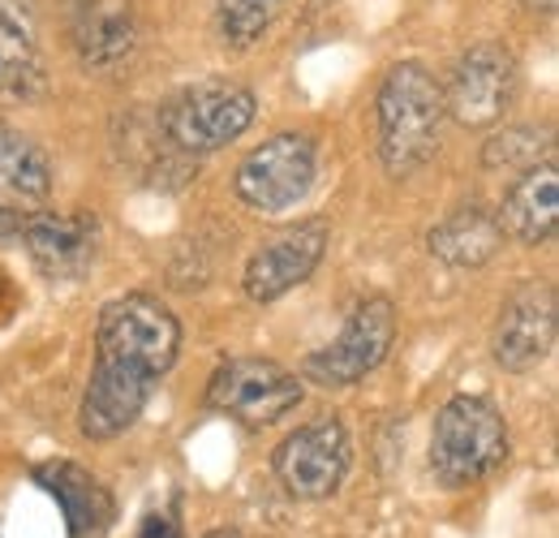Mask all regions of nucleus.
Masks as SVG:
<instances>
[{
  "label": "nucleus",
  "instance_id": "6",
  "mask_svg": "<svg viewBox=\"0 0 559 538\" xmlns=\"http://www.w3.org/2000/svg\"><path fill=\"white\" fill-rule=\"evenodd\" d=\"M207 405L246 426H272L301 405V379L267 358H233L211 375Z\"/></svg>",
  "mask_w": 559,
  "mask_h": 538
},
{
  "label": "nucleus",
  "instance_id": "18",
  "mask_svg": "<svg viewBox=\"0 0 559 538\" xmlns=\"http://www.w3.org/2000/svg\"><path fill=\"white\" fill-rule=\"evenodd\" d=\"M0 186H9L22 199H48L52 190V164L48 155L17 130L0 126Z\"/></svg>",
  "mask_w": 559,
  "mask_h": 538
},
{
  "label": "nucleus",
  "instance_id": "7",
  "mask_svg": "<svg viewBox=\"0 0 559 538\" xmlns=\"http://www.w3.org/2000/svg\"><path fill=\"white\" fill-rule=\"evenodd\" d=\"M392 340H396L392 302L388 297H366L349 315V324L341 328V337L301 362V375L323 384V388H349L357 379H366L392 353Z\"/></svg>",
  "mask_w": 559,
  "mask_h": 538
},
{
  "label": "nucleus",
  "instance_id": "9",
  "mask_svg": "<svg viewBox=\"0 0 559 538\" xmlns=\"http://www.w3.org/2000/svg\"><path fill=\"white\" fill-rule=\"evenodd\" d=\"M349 470V431L336 418H319L297 426L276 448V473L288 495L297 500H328Z\"/></svg>",
  "mask_w": 559,
  "mask_h": 538
},
{
  "label": "nucleus",
  "instance_id": "1",
  "mask_svg": "<svg viewBox=\"0 0 559 538\" xmlns=\"http://www.w3.org/2000/svg\"><path fill=\"white\" fill-rule=\"evenodd\" d=\"M181 349L177 315L151 297L126 293L99 311L95 328V371L82 393L78 426L86 440H117L146 409L155 384L168 375Z\"/></svg>",
  "mask_w": 559,
  "mask_h": 538
},
{
  "label": "nucleus",
  "instance_id": "21",
  "mask_svg": "<svg viewBox=\"0 0 559 538\" xmlns=\"http://www.w3.org/2000/svg\"><path fill=\"white\" fill-rule=\"evenodd\" d=\"M134 538H186V530H181V517H177L173 508H155V513L142 517V526Z\"/></svg>",
  "mask_w": 559,
  "mask_h": 538
},
{
  "label": "nucleus",
  "instance_id": "4",
  "mask_svg": "<svg viewBox=\"0 0 559 538\" xmlns=\"http://www.w3.org/2000/svg\"><path fill=\"white\" fill-rule=\"evenodd\" d=\"M250 121H254V91L237 82H199L177 100H168V108L159 113V126L173 138V147L194 155L228 147L233 138L250 130Z\"/></svg>",
  "mask_w": 559,
  "mask_h": 538
},
{
  "label": "nucleus",
  "instance_id": "5",
  "mask_svg": "<svg viewBox=\"0 0 559 538\" xmlns=\"http://www.w3.org/2000/svg\"><path fill=\"white\" fill-rule=\"evenodd\" d=\"M314 142L306 134H276L254 147L237 168V199L259 215H280L310 195L314 186Z\"/></svg>",
  "mask_w": 559,
  "mask_h": 538
},
{
  "label": "nucleus",
  "instance_id": "11",
  "mask_svg": "<svg viewBox=\"0 0 559 538\" xmlns=\"http://www.w3.org/2000/svg\"><path fill=\"white\" fill-rule=\"evenodd\" d=\"M323 250H328V220H306V224L272 237L246 264V276H241L246 297L250 302H276L288 289L306 284L314 268L323 264Z\"/></svg>",
  "mask_w": 559,
  "mask_h": 538
},
{
  "label": "nucleus",
  "instance_id": "15",
  "mask_svg": "<svg viewBox=\"0 0 559 538\" xmlns=\"http://www.w3.org/2000/svg\"><path fill=\"white\" fill-rule=\"evenodd\" d=\"M426 246L448 268H483L503 246V224L495 211L469 202V207H456L448 220H439L426 233Z\"/></svg>",
  "mask_w": 559,
  "mask_h": 538
},
{
  "label": "nucleus",
  "instance_id": "24",
  "mask_svg": "<svg viewBox=\"0 0 559 538\" xmlns=\"http://www.w3.org/2000/svg\"><path fill=\"white\" fill-rule=\"evenodd\" d=\"M525 4H530V9H543V13H551V9H556V0H525Z\"/></svg>",
  "mask_w": 559,
  "mask_h": 538
},
{
  "label": "nucleus",
  "instance_id": "2",
  "mask_svg": "<svg viewBox=\"0 0 559 538\" xmlns=\"http://www.w3.org/2000/svg\"><path fill=\"white\" fill-rule=\"evenodd\" d=\"M443 86L418 61L388 69L379 86V160L392 177H409L439 151Z\"/></svg>",
  "mask_w": 559,
  "mask_h": 538
},
{
  "label": "nucleus",
  "instance_id": "13",
  "mask_svg": "<svg viewBox=\"0 0 559 538\" xmlns=\"http://www.w3.org/2000/svg\"><path fill=\"white\" fill-rule=\"evenodd\" d=\"M35 482L61 504L70 538H108L117 522V500L95 473L73 461H44L35 466Z\"/></svg>",
  "mask_w": 559,
  "mask_h": 538
},
{
  "label": "nucleus",
  "instance_id": "20",
  "mask_svg": "<svg viewBox=\"0 0 559 538\" xmlns=\"http://www.w3.org/2000/svg\"><path fill=\"white\" fill-rule=\"evenodd\" d=\"M280 0H219V35L233 48H250L276 22Z\"/></svg>",
  "mask_w": 559,
  "mask_h": 538
},
{
  "label": "nucleus",
  "instance_id": "12",
  "mask_svg": "<svg viewBox=\"0 0 559 538\" xmlns=\"http://www.w3.org/2000/svg\"><path fill=\"white\" fill-rule=\"evenodd\" d=\"M22 242L44 276L73 280L91 268L99 250V224L95 215H78V211H26Z\"/></svg>",
  "mask_w": 559,
  "mask_h": 538
},
{
  "label": "nucleus",
  "instance_id": "22",
  "mask_svg": "<svg viewBox=\"0 0 559 538\" xmlns=\"http://www.w3.org/2000/svg\"><path fill=\"white\" fill-rule=\"evenodd\" d=\"M22 229H26V211L0 202V242H22Z\"/></svg>",
  "mask_w": 559,
  "mask_h": 538
},
{
  "label": "nucleus",
  "instance_id": "3",
  "mask_svg": "<svg viewBox=\"0 0 559 538\" xmlns=\"http://www.w3.org/2000/svg\"><path fill=\"white\" fill-rule=\"evenodd\" d=\"M508 457L503 413L487 397H452L435 418L430 470L448 487H474Z\"/></svg>",
  "mask_w": 559,
  "mask_h": 538
},
{
  "label": "nucleus",
  "instance_id": "17",
  "mask_svg": "<svg viewBox=\"0 0 559 538\" xmlns=\"http://www.w3.org/2000/svg\"><path fill=\"white\" fill-rule=\"evenodd\" d=\"M48 91L31 26L0 4V104H39Z\"/></svg>",
  "mask_w": 559,
  "mask_h": 538
},
{
  "label": "nucleus",
  "instance_id": "14",
  "mask_svg": "<svg viewBox=\"0 0 559 538\" xmlns=\"http://www.w3.org/2000/svg\"><path fill=\"white\" fill-rule=\"evenodd\" d=\"M73 48L86 66H121L134 52L139 26L130 0H73Z\"/></svg>",
  "mask_w": 559,
  "mask_h": 538
},
{
  "label": "nucleus",
  "instance_id": "10",
  "mask_svg": "<svg viewBox=\"0 0 559 538\" xmlns=\"http://www.w3.org/2000/svg\"><path fill=\"white\" fill-rule=\"evenodd\" d=\"M556 289L551 284H525L516 289L495 324V362L512 375H525L534 366H543L556 349Z\"/></svg>",
  "mask_w": 559,
  "mask_h": 538
},
{
  "label": "nucleus",
  "instance_id": "19",
  "mask_svg": "<svg viewBox=\"0 0 559 538\" xmlns=\"http://www.w3.org/2000/svg\"><path fill=\"white\" fill-rule=\"evenodd\" d=\"M547 155H551V134L521 126V130H503V134L490 138L487 151H483V164L490 173H525V168L543 164Z\"/></svg>",
  "mask_w": 559,
  "mask_h": 538
},
{
  "label": "nucleus",
  "instance_id": "23",
  "mask_svg": "<svg viewBox=\"0 0 559 538\" xmlns=\"http://www.w3.org/2000/svg\"><path fill=\"white\" fill-rule=\"evenodd\" d=\"M17 302H22V293H17V284L0 271V324H9L13 319V311H17Z\"/></svg>",
  "mask_w": 559,
  "mask_h": 538
},
{
  "label": "nucleus",
  "instance_id": "8",
  "mask_svg": "<svg viewBox=\"0 0 559 538\" xmlns=\"http://www.w3.org/2000/svg\"><path fill=\"white\" fill-rule=\"evenodd\" d=\"M516 95V61L503 44H474L452 66L443 86V113L465 130H490L503 121Z\"/></svg>",
  "mask_w": 559,
  "mask_h": 538
},
{
  "label": "nucleus",
  "instance_id": "16",
  "mask_svg": "<svg viewBox=\"0 0 559 538\" xmlns=\"http://www.w3.org/2000/svg\"><path fill=\"white\" fill-rule=\"evenodd\" d=\"M556 220H559V177H556V164L543 160V164L525 168L521 182L508 190L503 211H499V224L516 242L543 246L556 233Z\"/></svg>",
  "mask_w": 559,
  "mask_h": 538
},
{
  "label": "nucleus",
  "instance_id": "25",
  "mask_svg": "<svg viewBox=\"0 0 559 538\" xmlns=\"http://www.w3.org/2000/svg\"><path fill=\"white\" fill-rule=\"evenodd\" d=\"M207 538H241V535H237V530H211Z\"/></svg>",
  "mask_w": 559,
  "mask_h": 538
}]
</instances>
